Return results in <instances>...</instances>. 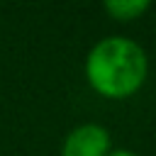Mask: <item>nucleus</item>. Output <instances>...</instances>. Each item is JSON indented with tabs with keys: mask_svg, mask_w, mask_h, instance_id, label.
Returning <instances> with one entry per match:
<instances>
[{
	"mask_svg": "<svg viewBox=\"0 0 156 156\" xmlns=\"http://www.w3.org/2000/svg\"><path fill=\"white\" fill-rule=\"evenodd\" d=\"M83 73L90 90L100 98L127 100L144 88L149 78V56L144 46L129 37H102L90 46Z\"/></svg>",
	"mask_w": 156,
	"mask_h": 156,
	"instance_id": "obj_1",
	"label": "nucleus"
},
{
	"mask_svg": "<svg viewBox=\"0 0 156 156\" xmlns=\"http://www.w3.org/2000/svg\"><path fill=\"white\" fill-rule=\"evenodd\" d=\"M110 151H112L110 129L98 122L76 124L61 141V156H107Z\"/></svg>",
	"mask_w": 156,
	"mask_h": 156,
	"instance_id": "obj_2",
	"label": "nucleus"
},
{
	"mask_svg": "<svg viewBox=\"0 0 156 156\" xmlns=\"http://www.w3.org/2000/svg\"><path fill=\"white\" fill-rule=\"evenodd\" d=\"M149 7H151V5H149L146 0H110V2L102 5L105 15H110L115 22H122V24L136 22L141 15L149 12Z\"/></svg>",
	"mask_w": 156,
	"mask_h": 156,
	"instance_id": "obj_3",
	"label": "nucleus"
},
{
	"mask_svg": "<svg viewBox=\"0 0 156 156\" xmlns=\"http://www.w3.org/2000/svg\"><path fill=\"white\" fill-rule=\"evenodd\" d=\"M107 156H139L136 151H129V149H112Z\"/></svg>",
	"mask_w": 156,
	"mask_h": 156,
	"instance_id": "obj_4",
	"label": "nucleus"
}]
</instances>
